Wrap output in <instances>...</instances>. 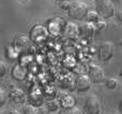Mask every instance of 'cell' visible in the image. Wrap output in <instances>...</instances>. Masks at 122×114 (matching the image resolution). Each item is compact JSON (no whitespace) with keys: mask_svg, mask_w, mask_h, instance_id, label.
Masks as SVG:
<instances>
[{"mask_svg":"<svg viewBox=\"0 0 122 114\" xmlns=\"http://www.w3.org/2000/svg\"><path fill=\"white\" fill-rule=\"evenodd\" d=\"M89 12V6L82 0H76L70 4L69 14L76 21H82L85 19L87 13Z\"/></svg>","mask_w":122,"mask_h":114,"instance_id":"6da1fadb","label":"cell"},{"mask_svg":"<svg viewBox=\"0 0 122 114\" xmlns=\"http://www.w3.org/2000/svg\"><path fill=\"white\" fill-rule=\"evenodd\" d=\"M97 14L103 18H112L115 16L116 8L112 0H97Z\"/></svg>","mask_w":122,"mask_h":114,"instance_id":"7a4b0ae2","label":"cell"},{"mask_svg":"<svg viewBox=\"0 0 122 114\" xmlns=\"http://www.w3.org/2000/svg\"><path fill=\"white\" fill-rule=\"evenodd\" d=\"M47 36H48L47 28H46V26L42 25V24L34 25L30 29L29 34H28L31 42H40V41H43L47 38Z\"/></svg>","mask_w":122,"mask_h":114,"instance_id":"3957f363","label":"cell"},{"mask_svg":"<svg viewBox=\"0 0 122 114\" xmlns=\"http://www.w3.org/2000/svg\"><path fill=\"white\" fill-rule=\"evenodd\" d=\"M30 45H31V41H30L29 37L27 34H19V36L15 37L14 41L12 43V47L18 54L27 53Z\"/></svg>","mask_w":122,"mask_h":114,"instance_id":"277c9868","label":"cell"},{"mask_svg":"<svg viewBox=\"0 0 122 114\" xmlns=\"http://www.w3.org/2000/svg\"><path fill=\"white\" fill-rule=\"evenodd\" d=\"M115 46L114 43L106 41L103 42L99 47V59L101 61H108L114 57Z\"/></svg>","mask_w":122,"mask_h":114,"instance_id":"5b68a950","label":"cell"},{"mask_svg":"<svg viewBox=\"0 0 122 114\" xmlns=\"http://www.w3.org/2000/svg\"><path fill=\"white\" fill-rule=\"evenodd\" d=\"M85 109L88 114H100L101 112V103L99 98L95 95H90L85 102Z\"/></svg>","mask_w":122,"mask_h":114,"instance_id":"8992f818","label":"cell"},{"mask_svg":"<svg viewBox=\"0 0 122 114\" xmlns=\"http://www.w3.org/2000/svg\"><path fill=\"white\" fill-rule=\"evenodd\" d=\"M28 100H29V104L33 106L36 108H40L44 104L45 102V97L43 95V93L40 89H31L28 93Z\"/></svg>","mask_w":122,"mask_h":114,"instance_id":"52a82bcc","label":"cell"},{"mask_svg":"<svg viewBox=\"0 0 122 114\" xmlns=\"http://www.w3.org/2000/svg\"><path fill=\"white\" fill-rule=\"evenodd\" d=\"M63 26H64V23H63V19L60 18V17H54V18L49 19L47 22V31L48 34H51L53 36H58L62 32Z\"/></svg>","mask_w":122,"mask_h":114,"instance_id":"ba28073f","label":"cell"},{"mask_svg":"<svg viewBox=\"0 0 122 114\" xmlns=\"http://www.w3.org/2000/svg\"><path fill=\"white\" fill-rule=\"evenodd\" d=\"M89 78L92 83H102L105 80V72L103 68L97 65H91L89 67Z\"/></svg>","mask_w":122,"mask_h":114,"instance_id":"9c48e42d","label":"cell"},{"mask_svg":"<svg viewBox=\"0 0 122 114\" xmlns=\"http://www.w3.org/2000/svg\"><path fill=\"white\" fill-rule=\"evenodd\" d=\"M91 85L92 82L88 74H81L75 80V89L79 93H85L89 91L91 88Z\"/></svg>","mask_w":122,"mask_h":114,"instance_id":"30bf717a","label":"cell"},{"mask_svg":"<svg viewBox=\"0 0 122 114\" xmlns=\"http://www.w3.org/2000/svg\"><path fill=\"white\" fill-rule=\"evenodd\" d=\"M95 30H97L95 24L86 22L78 26V36H80L84 39H91Z\"/></svg>","mask_w":122,"mask_h":114,"instance_id":"8fae6325","label":"cell"},{"mask_svg":"<svg viewBox=\"0 0 122 114\" xmlns=\"http://www.w3.org/2000/svg\"><path fill=\"white\" fill-rule=\"evenodd\" d=\"M11 74L12 78L16 81H21L26 80L28 75V68L26 66H23L21 63H16L15 66H13L12 70H11Z\"/></svg>","mask_w":122,"mask_h":114,"instance_id":"7c38bea8","label":"cell"},{"mask_svg":"<svg viewBox=\"0 0 122 114\" xmlns=\"http://www.w3.org/2000/svg\"><path fill=\"white\" fill-rule=\"evenodd\" d=\"M63 34L69 39H76L78 37V26L72 22H66L63 26Z\"/></svg>","mask_w":122,"mask_h":114,"instance_id":"4fadbf2b","label":"cell"},{"mask_svg":"<svg viewBox=\"0 0 122 114\" xmlns=\"http://www.w3.org/2000/svg\"><path fill=\"white\" fill-rule=\"evenodd\" d=\"M10 98L15 103H24L27 100V95H26V93L23 89L18 88V87H15V88H13L11 91Z\"/></svg>","mask_w":122,"mask_h":114,"instance_id":"5bb4252c","label":"cell"},{"mask_svg":"<svg viewBox=\"0 0 122 114\" xmlns=\"http://www.w3.org/2000/svg\"><path fill=\"white\" fill-rule=\"evenodd\" d=\"M58 101H59L60 107H62V109H69V108H72V107H75V99L71 95H69V94L60 95Z\"/></svg>","mask_w":122,"mask_h":114,"instance_id":"9a60e30c","label":"cell"},{"mask_svg":"<svg viewBox=\"0 0 122 114\" xmlns=\"http://www.w3.org/2000/svg\"><path fill=\"white\" fill-rule=\"evenodd\" d=\"M62 87L67 91H75V78L73 74H66L62 79Z\"/></svg>","mask_w":122,"mask_h":114,"instance_id":"2e32d148","label":"cell"},{"mask_svg":"<svg viewBox=\"0 0 122 114\" xmlns=\"http://www.w3.org/2000/svg\"><path fill=\"white\" fill-rule=\"evenodd\" d=\"M46 108L48 110V112H56L58 109L60 108V104H59V101L57 99H49L46 101Z\"/></svg>","mask_w":122,"mask_h":114,"instance_id":"e0dca14e","label":"cell"},{"mask_svg":"<svg viewBox=\"0 0 122 114\" xmlns=\"http://www.w3.org/2000/svg\"><path fill=\"white\" fill-rule=\"evenodd\" d=\"M85 19H86V22H89V23L97 24V22L100 21V15L97 14L95 11H89V12L87 13Z\"/></svg>","mask_w":122,"mask_h":114,"instance_id":"ac0fdd59","label":"cell"},{"mask_svg":"<svg viewBox=\"0 0 122 114\" xmlns=\"http://www.w3.org/2000/svg\"><path fill=\"white\" fill-rule=\"evenodd\" d=\"M23 113L24 114H41L40 110H39L38 108H36V107H33V106H30V104L24 107Z\"/></svg>","mask_w":122,"mask_h":114,"instance_id":"d6986e66","label":"cell"},{"mask_svg":"<svg viewBox=\"0 0 122 114\" xmlns=\"http://www.w3.org/2000/svg\"><path fill=\"white\" fill-rule=\"evenodd\" d=\"M59 114H82V112L77 107H72V108L69 109H62L59 112Z\"/></svg>","mask_w":122,"mask_h":114,"instance_id":"ffe728a7","label":"cell"},{"mask_svg":"<svg viewBox=\"0 0 122 114\" xmlns=\"http://www.w3.org/2000/svg\"><path fill=\"white\" fill-rule=\"evenodd\" d=\"M105 85L108 89H115V88H117V86H118V81H117V79H115V78H109L106 80Z\"/></svg>","mask_w":122,"mask_h":114,"instance_id":"44dd1931","label":"cell"},{"mask_svg":"<svg viewBox=\"0 0 122 114\" xmlns=\"http://www.w3.org/2000/svg\"><path fill=\"white\" fill-rule=\"evenodd\" d=\"M18 55L19 54L17 53L12 46H9L8 49H6V56H8L9 59H15L18 57Z\"/></svg>","mask_w":122,"mask_h":114,"instance_id":"7402d4cb","label":"cell"},{"mask_svg":"<svg viewBox=\"0 0 122 114\" xmlns=\"http://www.w3.org/2000/svg\"><path fill=\"white\" fill-rule=\"evenodd\" d=\"M63 65L67 68H72L75 66V60L74 58H71V57H66V58L63 60Z\"/></svg>","mask_w":122,"mask_h":114,"instance_id":"603a6c76","label":"cell"},{"mask_svg":"<svg viewBox=\"0 0 122 114\" xmlns=\"http://www.w3.org/2000/svg\"><path fill=\"white\" fill-rule=\"evenodd\" d=\"M5 102H6V95L3 89L0 88V108H1L2 106H4Z\"/></svg>","mask_w":122,"mask_h":114,"instance_id":"cb8c5ba5","label":"cell"},{"mask_svg":"<svg viewBox=\"0 0 122 114\" xmlns=\"http://www.w3.org/2000/svg\"><path fill=\"white\" fill-rule=\"evenodd\" d=\"M5 73H6V66L3 61L0 60V78H2Z\"/></svg>","mask_w":122,"mask_h":114,"instance_id":"d4e9b609","label":"cell"},{"mask_svg":"<svg viewBox=\"0 0 122 114\" xmlns=\"http://www.w3.org/2000/svg\"><path fill=\"white\" fill-rule=\"evenodd\" d=\"M95 28H97V30H102V29H104V28H106V23H105V22L99 21L97 24H95Z\"/></svg>","mask_w":122,"mask_h":114,"instance_id":"484cf974","label":"cell"},{"mask_svg":"<svg viewBox=\"0 0 122 114\" xmlns=\"http://www.w3.org/2000/svg\"><path fill=\"white\" fill-rule=\"evenodd\" d=\"M70 2H67V0H65V1H62V8L64 9V10H66V11H69V9H70Z\"/></svg>","mask_w":122,"mask_h":114,"instance_id":"4316f807","label":"cell"},{"mask_svg":"<svg viewBox=\"0 0 122 114\" xmlns=\"http://www.w3.org/2000/svg\"><path fill=\"white\" fill-rule=\"evenodd\" d=\"M8 114H20V113H19L17 110H11L8 112Z\"/></svg>","mask_w":122,"mask_h":114,"instance_id":"83f0119b","label":"cell"},{"mask_svg":"<svg viewBox=\"0 0 122 114\" xmlns=\"http://www.w3.org/2000/svg\"><path fill=\"white\" fill-rule=\"evenodd\" d=\"M47 114H54V113H51V112H48V113H47Z\"/></svg>","mask_w":122,"mask_h":114,"instance_id":"f1b7e54d","label":"cell"},{"mask_svg":"<svg viewBox=\"0 0 122 114\" xmlns=\"http://www.w3.org/2000/svg\"><path fill=\"white\" fill-rule=\"evenodd\" d=\"M58 1H65V0H58Z\"/></svg>","mask_w":122,"mask_h":114,"instance_id":"f546056e","label":"cell"},{"mask_svg":"<svg viewBox=\"0 0 122 114\" xmlns=\"http://www.w3.org/2000/svg\"><path fill=\"white\" fill-rule=\"evenodd\" d=\"M25 1H29V0H25Z\"/></svg>","mask_w":122,"mask_h":114,"instance_id":"4dcf8cb0","label":"cell"},{"mask_svg":"<svg viewBox=\"0 0 122 114\" xmlns=\"http://www.w3.org/2000/svg\"><path fill=\"white\" fill-rule=\"evenodd\" d=\"M89 1H91V0H89Z\"/></svg>","mask_w":122,"mask_h":114,"instance_id":"1f68e13d","label":"cell"}]
</instances>
